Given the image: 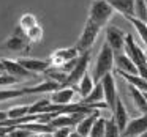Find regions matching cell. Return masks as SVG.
<instances>
[{"mask_svg":"<svg viewBox=\"0 0 147 137\" xmlns=\"http://www.w3.org/2000/svg\"><path fill=\"white\" fill-rule=\"evenodd\" d=\"M123 52L131 58V61L134 63V66L138 68V74L147 80V57H146V54H144L142 49L136 44L134 38L130 35V33H125Z\"/></svg>","mask_w":147,"mask_h":137,"instance_id":"obj_1","label":"cell"},{"mask_svg":"<svg viewBox=\"0 0 147 137\" xmlns=\"http://www.w3.org/2000/svg\"><path fill=\"white\" fill-rule=\"evenodd\" d=\"M112 70H114V51L105 43L100 49L95 65H93V70H92L93 80L100 82V79L103 76H106L108 73H112Z\"/></svg>","mask_w":147,"mask_h":137,"instance_id":"obj_2","label":"cell"},{"mask_svg":"<svg viewBox=\"0 0 147 137\" xmlns=\"http://www.w3.org/2000/svg\"><path fill=\"white\" fill-rule=\"evenodd\" d=\"M114 16V8L109 5L108 0H93L89 10V21L98 27H106L111 17Z\"/></svg>","mask_w":147,"mask_h":137,"instance_id":"obj_3","label":"cell"},{"mask_svg":"<svg viewBox=\"0 0 147 137\" xmlns=\"http://www.w3.org/2000/svg\"><path fill=\"white\" fill-rule=\"evenodd\" d=\"M89 63H90V51L81 52L78 60H76V63H74V66H73V70L67 74L63 87H76L78 82L84 77V74H87Z\"/></svg>","mask_w":147,"mask_h":137,"instance_id":"obj_4","label":"cell"},{"mask_svg":"<svg viewBox=\"0 0 147 137\" xmlns=\"http://www.w3.org/2000/svg\"><path fill=\"white\" fill-rule=\"evenodd\" d=\"M100 30H101V27H98L96 24H93L92 21L87 19L86 25H84V29H82V33H81L79 39H78V43H76V49L79 51V54L81 52H87V51L92 49V46L95 44V41H96V36H98Z\"/></svg>","mask_w":147,"mask_h":137,"instance_id":"obj_5","label":"cell"},{"mask_svg":"<svg viewBox=\"0 0 147 137\" xmlns=\"http://www.w3.org/2000/svg\"><path fill=\"white\" fill-rule=\"evenodd\" d=\"M29 44L30 43H29V39H27V36H26V32L18 25L16 30H14V33L5 41L3 49L13 51V52H24V51H29L30 49Z\"/></svg>","mask_w":147,"mask_h":137,"instance_id":"obj_6","label":"cell"},{"mask_svg":"<svg viewBox=\"0 0 147 137\" xmlns=\"http://www.w3.org/2000/svg\"><path fill=\"white\" fill-rule=\"evenodd\" d=\"M103 87V93H105V102L108 104V109L112 110L115 106V99H117V87H115V79L112 76V73H108L106 76H103L100 79Z\"/></svg>","mask_w":147,"mask_h":137,"instance_id":"obj_7","label":"cell"},{"mask_svg":"<svg viewBox=\"0 0 147 137\" xmlns=\"http://www.w3.org/2000/svg\"><path fill=\"white\" fill-rule=\"evenodd\" d=\"M86 115L87 114H84V112L60 114V115H57V117L52 118V120L49 121V124H51L54 129H57V128H76V124L79 123V121L82 120Z\"/></svg>","mask_w":147,"mask_h":137,"instance_id":"obj_8","label":"cell"},{"mask_svg":"<svg viewBox=\"0 0 147 137\" xmlns=\"http://www.w3.org/2000/svg\"><path fill=\"white\" fill-rule=\"evenodd\" d=\"M106 44L112 49L114 52H123L125 46V33L117 27H106Z\"/></svg>","mask_w":147,"mask_h":137,"instance_id":"obj_9","label":"cell"},{"mask_svg":"<svg viewBox=\"0 0 147 137\" xmlns=\"http://www.w3.org/2000/svg\"><path fill=\"white\" fill-rule=\"evenodd\" d=\"M0 60H2V63L5 66V73L10 74V76H14L21 80L22 79H33L36 76V74L27 71L18 60H10V58H0Z\"/></svg>","mask_w":147,"mask_h":137,"instance_id":"obj_10","label":"cell"},{"mask_svg":"<svg viewBox=\"0 0 147 137\" xmlns=\"http://www.w3.org/2000/svg\"><path fill=\"white\" fill-rule=\"evenodd\" d=\"M147 131V115H141L138 118H131L128 120L127 126L123 128V131L120 132V136H141L142 132Z\"/></svg>","mask_w":147,"mask_h":137,"instance_id":"obj_11","label":"cell"},{"mask_svg":"<svg viewBox=\"0 0 147 137\" xmlns=\"http://www.w3.org/2000/svg\"><path fill=\"white\" fill-rule=\"evenodd\" d=\"M114 68L117 70V73L138 74V68L125 52H114Z\"/></svg>","mask_w":147,"mask_h":137,"instance_id":"obj_12","label":"cell"},{"mask_svg":"<svg viewBox=\"0 0 147 137\" xmlns=\"http://www.w3.org/2000/svg\"><path fill=\"white\" fill-rule=\"evenodd\" d=\"M18 61H19L27 71H30V73H33V74H45V73H48V70H51L49 60H36V58L21 57V58H18Z\"/></svg>","mask_w":147,"mask_h":137,"instance_id":"obj_13","label":"cell"},{"mask_svg":"<svg viewBox=\"0 0 147 137\" xmlns=\"http://www.w3.org/2000/svg\"><path fill=\"white\" fill-rule=\"evenodd\" d=\"M78 55H79V51L76 49V46L74 47H67V49H59V51H55L51 55L49 63H51V66H60V65L76 58Z\"/></svg>","mask_w":147,"mask_h":137,"instance_id":"obj_14","label":"cell"},{"mask_svg":"<svg viewBox=\"0 0 147 137\" xmlns=\"http://www.w3.org/2000/svg\"><path fill=\"white\" fill-rule=\"evenodd\" d=\"M74 87H60L59 90H54L49 96V101L52 104H70L74 99Z\"/></svg>","mask_w":147,"mask_h":137,"instance_id":"obj_15","label":"cell"},{"mask_svg":"<svg viewBox=\"0 0 147 137\" xmlns=\"http://www.w3.org/2000/svg\"><path fill=\"white\" fill-rule=\"evenodd\" d=\"M112 120H114L115 124L119 126L120 132L123 131V128L127 126L128 120H130V115H128L127 109H125V104L122 102V99L119 98V96H117V99H115L114 109H112Z\"/></svg>","mask_w":147,"mask_h":137,"instance_id":"obj_16","label":"cell"},{"mask_svg":"<svg viewBox=\"0 0 147 137\" xmlns=\"http://www.w3.org/2000/svg\"><path fill=\"white\" fill-rule=\"evenodd\" d=\"M114 11L120 13L125 19L134 17V0H108Z\"/></svg>","mask_w":147,"mask_h":137,"instance_id":"obj_17","label":"cell"},{"mask_svg":"<svg viewBox=\"0 0 147 137\" xmlns=\"http://www.w3.org/2000/svg\"><path fill=\"white\" fill-rule=\"evenodd\" d=\"M128 88H130V95H131V99H133L134 107H136L141 114L147 115V99H146L144 92L138 90L136 87H133V85H130Z\"/></svg>","mask_w":147,"mask_h":137,"instance_id":"obj_18","label":"cell"},{"mask_svg":"<svg viewBox=\"0 0 147 137\" xmlns=\"http://www.w3.org/2000/svg\"><path fill=\"white\" fill-rule=\"evenodd\" d=\"M98 115H100L98 110H93V112H90V114H87L86 117H84L82 120L76 124V131L79 134H82V136L89 137V132H90V129H92V124H93V121L96 120Z\"/></svg>","mask_w":147,"mask_h":137,"instance_id":"obj_19","label":"cell"},{"mask_svg":"<svg viewBox=\"0 0 147 137\" xmlns=\"http://www.w3.org/2000/svg\"><path fill=\"white\" fill-rule=\"evenodd\" d=\"M93 85H95V80H93V77L90 76V74H84V77L78 82L76 88H78V93L81 95V98H86L87 95H89L90 92H92Z\"/></svg>","mask_w":147,"mask_h":137,"instance_id":"obj_20","label":"cell"},{"mask_svg":"<svg viewBox=\"0 0 147 137\" xmlns=\"http://www.w3.org/2000/svg\"><path fill=\"white\" fill-rule=\"evenodd\" d=\"M127 21H130V24L134 27V30L138 32L139 38L142 39V43L147 47V22H144V21H141V19H136V17H128Z\"/></svg>","mask_w":147,"mask_h":137,"instance_id":"obj_21","label":"cell"},{"mask_svg":"<svg viewBox=\"0 0 147 137\" xmlns=\"http://www.w3.org/2000/svg\"><path fill=\"white\" fill-rule=\"evenodd\" d=\"M105 128H106V118L98 115L96 120L93 121V124H92V129H90V132H89V137H103Z\"/></svg>","mask_w":147,"mask_h":137,"instance_id":"obj_22","label":"cell"},{"mask_svg":"<svg viewBox=\"0 0 147 137\" xmlns=\"http://www.w3.org/2000/svg\"><path fill=\"white\" fill-rule=\"evenodd\" d=\"M26 36L27 39H29V43H40L43 39V29L40 24H36V25H33L32 29L26 30Z\"/></svg>","mask_w":147,"mask_h":137,"instance_id":"obj_23","label":"cell"},{"mask_svg":"<svg viewBox=\"0 0 147 137\" xmlns=\"http://www.w3.org/2000/svg\"><path fill=\"white\" fill-rule=\"evenodd\" d=\"M134 17L146 22L147 21V3L146 0H134Z\"/></svg>","mask_w":147,"mask_h":137,"instance_id":"obj_24","label":"cell"},{"mask_svg":"<svg viewBox=\"0 0 147 137\" xmlns=\"http://www.w3.org/2000/svg\"><path fill=\"white\" fill-rule=\"evenodd\" d=\"M103 137H120V129L112 118H106V128Z\"/></svg>","mask_w":147,"mask_h":137,"instance_id":"obj_25","label":"cell"},{"mask_svg":"<svg viewBox=\"0 0 147 137\" xmlns=\"http://www.w3.org/2000/svg\"><path fill=\"white\" fill-rule=\"evenodd\" d=\"M38 24V21H36V17L33 16V14H30V13H26V14H22V17L19 19V27L26 32V30H29V29H32L33 25H36Z\"/></svg>","mask_w":147,"mask_h":137,"instance_id":"obj_26","label":"cell"},{"mask_svg":"<svg viewBox=\"0 0 147 137\" xmlns=\"http://www.w3.org/2000/svg\"><path fill=\"white\" fill-rule=\"evenodd\" d=\"M29 107L30 106H19V107H13V109H10V110H7V114H8V118H21V117H24V115H27L29 114Z\"/></svg>","mask_w":147,"mask_h":137,"instance_id":"obj_27","label":"cell"},{"mask_svg":"<svg viewBox=\"0 0 147 137\" xmlns=\"http://www.w3.org/2000/svg\"><path fill=\"white\" fill-rule=\"evenodd\" d=\"M71 131H73L71 128H57L52 132V137H70Z\"/></svg>","mask_w":147,"mask_h":137,"instance_id":"obj_28","label":"cell"},{"mask_svg":"<svg viewBox=\"0 0 147 137\" xmlns=\"http://www.w3.org/2000/svg\"><path fill=\"white\" fill-rule=\"evenodd\" d=\"M70 137H87V136H82V134H79L76 129H74V131H71V132H70Z\"/></svg>","mask_w":147,"mask_h":137,"instance_id":"obj_29","label":"cell"},{"mask_svg":"<svg viewBox=\"0 0 147 137\" xmlns=\"http://www.w3.org/2000/svg\"><path fill=\"white\" fill-rule=\"evenodd\" d=\"M7 118H8V114H7V112H2V110H0V121H2V120H7Z\"/></svg>","mask_w":147,"mask_h":137,"instance_id":"obj_30","label":"cell"},{"mask_svg":"<svg viewBox=\"0 0 147 137\" xmlns=\"http://www.w3.org/2000/svg\"><path fill=\"white\" fill-rule=\"evenodd\" d=\"M0 74H5V66L2 63V60H0Z\"/></svg>","mask_w":147,"mask_h":137,"instance_id":"obj_31","label":"cell"},{"mask_svg":"<svg viewBox=\"0 0 147 137\" xmlns=\"http://www.w3.org/2000/svg\"><path fill=\"white\" fill-rule=\"evenodd\" d=\"M29 137H41L40 134H32V136H29Z\"/></svg>","mask_w":147,"mask_h":137,"instance_id":"obj_32","label":"cell"},{"mask_svg":"<svg viewBox=\"0 0 147 137\" xmlns=\"http://www.w3.org/2000/svg\"><path fill=\"white\" fill-rule=\"evenodd\" d=\"M120 137H134V136H120Z\"/></svg>","mask_w":147,"mask_h":137,"instance_id":"obj_33","label":"cell"},{"mask_svg":"<svg viewBox=\"0 0 147 137\" xmlns=\"http://www.w3.org/2000/svg\"><path fill=\"white\" fill-rule=\"evenodd\" d=\"M2 137H8V134H5V136H2Z\"/></svg>","mask_w":147,"mask_h":137,"instance_id":"obj_34","label":"cell"}]
</instances>
